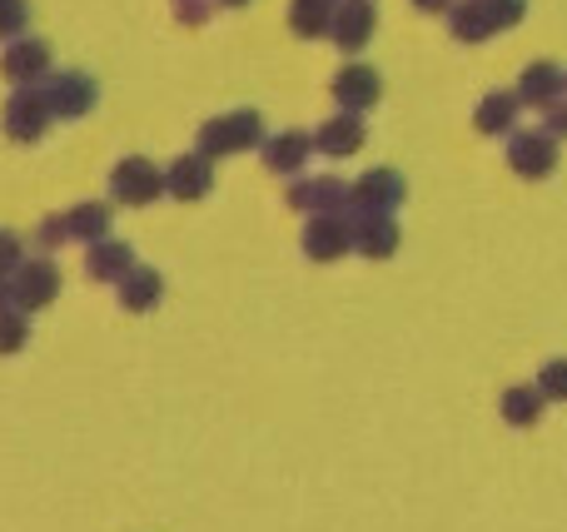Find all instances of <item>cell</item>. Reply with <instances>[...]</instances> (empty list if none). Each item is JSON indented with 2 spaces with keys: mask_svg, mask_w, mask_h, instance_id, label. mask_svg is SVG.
Returning a JSON list of instances; mask_svg holds the SVG:
<instances>
[{
  "mask_svg": "<svg viewBox=\"0 0 567 532\" xmlns=\"http://www.w3.org/2000/svg\"><path fill=\"white\" fill-rule=\"evenodd\" d=\"M259 139H265V125H259L255 109L219 115V119H209V125L199 129V149H205L209 159L215 155H245V149H255Z\"/></svg>",
  "mask_w": 567,
  "mask_h": 532,
  "instance_id": "6da1fadb",
  "label": "cell"
},
{
  "mask_svg": "<svg viewBox=\"0 0 567 532\" xmlns=\"http://www.w3.org/2000/svg\"><path fill=\"white\" fill-rule=\"evenodd\" d=\"M508 165L523 179H548L558 169V135H548V129H513Z\"/></svg>",
  "mask_w": 567,
  "mask_h": 532,
  "instance_id": "7a4b0ae2",
  "label": "cell"
},
{
  "mask_svg": "<svg viewBox=\"0 0 567 532\" xmlns=\"http://www.w3.org/2000/svg\"><path fill=\"white\" fill-rule=\"evenodd\" d=\"M50 119H55V109H50L45 90L20 85L16 95L6 100V135H10V139H20V145H35V139L45 135Z\"/></svg>",
  "mask_w": 567,
  "mask_h": 532,
  "instance_id": "3957f363",
  "label": "cell"
},
{
  "mask_svg": "<svg viewBox=\"0 0 567 532\" xmlns=\"http://www.w3.org/2000/svg\"><path fill=\"white\" fill-rule=\"evenodd\" d=\"M110 195H115L120 205H155L169 189H165V175H159L150 159L130 155V159H120L115 175H110Z\"/></svg>",
  "mask_w": 567,
  "mask_h": 532,
  "instance_id": "277c9868",
  "label": "cell"
},
{
  "mask_svg": "<svg viewBox=\"0 0 567 532\" xmlns=\"http://www.w3.org/2000/svg\"><path fill=\"white\" fill-rule=\"evenodd\" d=\"M289 205L303 215H343V209H353V189L339 175H313L289 189Z\"/></svg>",
  "mask_w": 567,
  "mask_h": 532,
  "instance_id": "5b68a950",
  "label": "cell"
},
{
  "mask_svg": "<svg viewBox=\"0 0 567 532\" xmlns=\"http://www.w3.org/2000/svg\"><path fill=\"white\" fill-rule=\"evenodd\" d=\"M55 294H60V269L50 264V259H25V264L16 269V284H10V304L16 309L35 314V309H45Z\"/></svg>",
  "mask_w": 567,
  "mask_h": 532,
  "instance_id": "8992f818",
  "label": "cell"
},
{
  "mask_svg": "<svg viewBox=\"0 0 567 532\" xmlns=\"http://www.w3.org/2000/svg\"><path fill=\"white\" fill-rule=\"evenodd\" d=\"M349 215H353V209H343V215H309V229H303V254L319 259V264L349 254V249H353Z\"/></svg>",
  "mask_w": 567,
  "mask_h": 532,
  "instance_id": "52a82bcc",
  "label": "cell"
},
{
  "mask_svg": "<svg viewBox=\"0 0 567 532\" xmlns=\"http://www.w3.org/2000/svg\"><path fill=\"white\" fill-rule=\"evenodd\" d=\"M45 100H50V109H55L60 119H80V115H90V109H95L100 90H95V80H90V75L65 70V75H50Z\"/></svg>",
  "mask_w": 567,
  "mask_h": 532,
  "instance_id": "ba28073f",
  "label": "cell"
},
{
  "mask_svg": "<svg viewBox=\"0 0 567 532\" xmlns=\"http://www.w3.org/2000/svg\"><path fill=\"white\" fill-rule=\"evenodd\" d=\"M409 185H403L399 169H369V175L353 185V209H373V215H393L403 205Z\"/></svg>",
  "mask_w": 567,
  "mask_h": 532,
  "instance_id": "9c48e42d",
  "label": "cell"
},
{
  "mask_svg": "<svg viewBox=\"0 0 567 532\" xmlns=\"http://www.w3.org/2000/svg\"><path fill=\"white\" fill-rule=\"evenodd\" d=\"M353 249L369 259H389L393 249H399V225H393V215L353 209Z\"/></svg>",
  "mask_w": 567,
  "mask_h": 532,
  "instance_id": "30bf717a",
  "label": "cell"
},
{
  "mask_svg": "<svg viewBox=\"0 0 567 532\" xmlns=\"http://www.w3.org/2000/svg\"><path fill=\"white\" fill-rule=\"evenodd\" d=\"M379 95H383V80H379V70H369V65H343L339 75H333V100H339L343 109H369V105H379Z\"/></svg>",
  "mask_w": 567,
  "mask_h": 532,
  "instance_id": "8fae6325",
  "label": "cell"
},
{
  "mask_svg": "<svg viewBox=\"0 0 567 532\" xmlns=\"http://www.w3.org/2000/svg\"><path fill=\"white\" fill-rule=\"evenodd\" d=\"M165 189L175 199H205L209 189H215V169H209V155L199 149V155H185L175 159V165L165 169Z\"/></svg>",
  "mask_w": 567,
  "mask_h": 532,
  "instance_id": "7c38bea8",
  "label": "cell"
},
{
  "mask_svg": "<svg viewBox=\"0 0 567 532\" xmlns=\"http://www.w3.org/2000/svg\"><path fill=\"white\" fill-rule=\"evenodd\" d=\"M373 20H379V15H373L369 0H343L339 15H333V30H329L333 45H339L343 55L363 50V45H369V35H373Z\"/></svg>",
  "mask_w": 567,
  "mask_h": 532,
  "instance_id": "4fadbf2b",
  "label": "cell"
},
{
  "mask_svg": "<svg viewBox=\"0 0 567 532\" xmlns=\"http://www.w3.org/2000/svg\"><path fill=\"white\" fill-rule=\"evenodd\" d=\"M313 145H319V155H329V159L359 155V149H363V119L353 115V109H343V115L323 119L319 135H313Z\"/></svg>",
  "mask_w": 567,
  "mask_h": 532,
  "instance_id": "5bb4252c",
  "label": "cell"
},
{
  "mask_svg": "<svg viewBox=\"0 0 567 532\" xmlns=\"http://www.w3.org/2000/svg\"><path fill=\"white\" fill-rule=\"evenodd\" d=\"M518 95H523V105H538V109H548V105H558V100L567 95V75L553 60H538V65H528L523 70V80H518Z\"/></svg>",
  "mask_w": 567,
  "mask_h": 532,
  "instance_id": "9a60e30c",
  "label": "cell"
},
{
  "mask_svg": "<svg viewBox=\"0 0 567 532\" xmlns=\"http://www.w3.org/2000/svg\"><path fill=\"white\" fill-rule=\"evenodd\" d=\"M313 149H319V145H313L309 135L284 129V135H275V139H265V145H259V155H265V165L275 169V175H299V169L309 165Z\"/></svg>",
  "mask_w": 567,
  "mask_h": 532,
  "instance_id": "2e32d148",
  "label": "cell"
},
{
  "mask_svg": "<svg viewBox=\"0 0 567 532\" xmlns=\"http://www.w3.org/2000/svg\"><path fill=\"white\" fill-rule=\"evenodd\" d=\"M0 70H6V80H16V85H35L50 70V45L45 40H16V45L6 50V60H0Z\"/></svg>",
  "mask_w": 567,
  "mask_h": 532,
  "instance_id": "e0dca14e",
  "label": "cell"
},
{
  "mask_svg": "<svg viewBox=\"0 0 567 532\" xmlns=\"http://www.w3.org/2000/svg\"><path fill=\"white\" fill-rule=\"evenodd\" d=\"M130 269H135V254H130V244H115V239H95V244H90L85 274L95 279V284H120Z\"/></svg>",
  "mask_w": 567,
  "mask_h": 532,
  "instance_id": "ac0fdd59",
  "label": "cell"
},
{
  "mask_svg": "<svg viewBox=\"0 0 567 532\" xmlns=\"http://www.w3.org/2000/svg\"><path fill=\"white\" fill-rule=\"evenodd\" d=\"M543 408H548V398H543L538 384H513L508 394L498 398V414L508 428H533L543 418Z\"/></svg>",
  "mask_w": 567,
  "mask_h": 532,
  "instance_id": "d6986e66",
  "label": "cell"
},
{
  "mask_svg": "<svg viewBox=\"0 0 567 532\" xmlns=\"http://www.w3.org/2000/svg\"><path fill=\"white\" fill-rule=\"evenodd\" d=\"M518 109H523V95L518 90H493V95H483L478 115H473V125L483 129V135H513V125H518Z\"/></svg>",
  "mask_w": 567,
  "mask_h": 532,
  "instance_id": "ffe728a7",
  "label": "cell"
},
{
  "mask_svg": "<svg viewBox=\"0 0 567 532\" xmlns=\"http://www.w3.org/2000/svg\"><path fill=\"white\" fill-rule=\"evenodd\" d=\"M449 30H453V40H463V45H483L488 35H498V20L488 15L483 0H463V6L449 10Z\"/></svg>",
  "mask_w": 567,
  "mask_h": 532,
  "instance_id": "44dd1931",
  "label": "cell"
},
{
  "mask_svg": "<svg viewBox=\"0 0 567 532\" xmlns=\"http://www.w3.org/2000/svg\"><path fill=\"white\" fill-rule=\"evenodd\" d=\"M159 294H165V279L145 264H135L125 279H120V304H125L130 314H150V309L159 304Z\"/></svg>",
  "mask_w": 567,
  "mask_h": 532,
  "instance_id": "7402d4cb",
  "label": "cell"
},
{
  "mask_svg": "<svg viewBox=\"0 0 567 532\" xmlns=\"http://www.w3.org/2000/svg\"><path fill=\"white\" fill-rule=\"evenodd\" d=\"M333 15H339V6H333V0H293V6H289V25H293V35H303V40L329 35Z\"/></svg>",
  "mask_w": 567,
  "mask_h": 532,
  "instance_id": "603a6c76",
  "label": "cell"
},
{
  "mask_svg": "<svg viewBox=\"0 0 567 532\" xmlns=\"http://www.w3.org/2000/svg\"><path fill=\"white\" fill-rule=\"evenodd\" d=\"M65 225H70V239H85V244L110 239V205H75L65 215Z\"/></svg>",
  "mask_w": 567,
  "mask_h": 532,
  "instance_id": "cb8c5ba5",
  "label": "cell"
},
{
  "mask_svg": "<svg viewBox=\"0 0 567 532\" xmlns=\"http://www.w3.org/2000/svg\"><path fill=\"white\" fill-rule=\"evenodd\" d=\"M30 338L25 309H0V354H20Z\"/></svg>",
  "mask_w": 567,
  "mask_h": 532,
  "instance_id": "d4e9b609",
  "label": "cell"
},
{
  "mask_svg": "<svg viewBox=\"0 0 567 532\" xmlns=\"http://www.w3.org/2000/svg\"><path fill=\"white\" fill-rule=\"evenodd\" d=\"M538 388L548 404H567V358H548L538 368Z\"/></svg>",
  "mask_w": 567,
  "mask_h": 532,
  "instance_id": "484cf974",
  "label": "cell"
},
{
  "mask_svg": "<svg viewBox=\"0 0 567 532\" xmlns=\"http://www.w3.org/2000/svg\"><path fill=\"white\" fill-rule=\"evenodd\" d=\"M30 20V6L25 0H0V40H16Z\"/></svg>",
  "mask_w": 567,
  "mask_h": 532,
  "instance_id": "4316f807",
  "label": "cell"
},
{
  "mask_svg": "<svg viewBox=\"0 0 567 532\" xmlns=\"http://www.w3.org/2000/svg\"><path fill=\"white\" fill-rule=\"evenodd\" d=\"M483 6H488V15L498 20V30L518 25V20L528 15V0H483Z\"/></svg>",
  "mask_w": 567,
  "mask_h": 532,
  "instance_id": "83f0119b",
  "label": "cell"
},
{
  "mask_svg": "<svg viewBox=\"0 0 567 532\" xmlns=\"http://www.w3.org/2000/svg\"><path fill=\"white\" fill-rule=\"evenodd\" d=\"M20 264H25V249H20V239L10 234V229H0V274H16Z\"/></svg>",
  "mask_w": 567,
  "mask_h": 532,
  "instance_id": "f1b7e54d",
  "label": "cell"
},
{
  "mask_svg": "<svg viewBox=\"0 0 567 532\" xmlns=\"http://www.w3.org/2000/svg\"><path fill=\"white\" fill-rule=\"evenodd\" d=\"M543 129H548V135H558V139H567V100H558V105H548L543 109Z\"/></svg>",
  "mask_w": 567,
  "mask_h": 532,
  "instance_id": "f546056e",
  "label": "cell"
},
{
  "mask_svg": "<svg viewBox=\"0 0 567 532\" xmlns=\"http://www.w3.org/2000/svg\"><path fill=\"white\" fill-rule=\"evenodd\" d=\"M175 6H179V15H185V20H195V25H199V20H205V0H175Z\"/></svg>",
  "mask_w": 567,
  "mask_h": 532,
  "instance_id": "4dcf8cb0",
  "label": "cell"
},
{
  "mask_svg": "<svg viewBox=\"0 0 567 532\" xmlns=\"http://www.w3.org/2000/svg\"><path fill=\"white\" fill-rule=\"evenodd\" d=\"M419 10H453V0H413Z\"/></svg>",
  "mask_w": 567,
  "mask_h": 532,
  "instance_id": "1f68e13d",
  "label": "cell"
},
{
  "mask_svg": "<svg viewBox=\"0 0 567 532\" xmlns=\"http://www.w3.org/2000/svg\"><path fill=\"white\" fill-rule=\"evenodd\" d=\"M0 279H6V274H0ZM6 299H10V284H0V309H6Z\"/></svg>",
  "mask_w": 567,
  "mask_h": 532,
  "instance_id": "d6a6232c",
  "label": "cell"
},
{
  "mask_svg": "<svg viewBox=\"0 0 567 532\" xmlns=\"http://www.w3.org/2000/svg\"><path fill=\"white\" fill-rule=\"evenodd\" d=\"M225 6H249V0H225Z\"/></svg>",
  "mask_w": 567,
  "mask_h": 532,
  "instance_id": "836d02e7",
  "label": "cell"
}]
</instances>
